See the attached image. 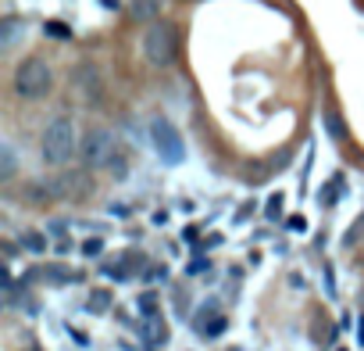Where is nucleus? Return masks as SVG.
<instances>
[{"mask_svg": "<svg viewBox=\"0 0 364 351\" xmlns=\"http://www.w3.org/2000/svg\"><path fill=\"white\" fill-rule=\"evenodd\" d=\"M50 82H54V75H50V65L43 57H26L15 69V93L26 97V100L47 97L50 93Z\"/></svg>", "mask_w": 364, "mask_h": 351, "instance_id": "2", "label": "nucleus"}, {"mask_svg": "<svg viewBox=\"0 0 364 351\" xmlns=\"http://www.w3.org/2000/svg\"><path fill=\"white\" fill-rule=\"evenodd\" d=\"M150 140H154V151L161 154V161H168V165H179L182 158H186V143H182V136H179V129L171 126L168 118H150Z\"/></svg>", "mask_w": 364, "mask_h": 351, "instance_id": "5", "label": "nucleus"}, {"mask_svg": "<svg viewBox=\"0 0 364 351\" xmlns=\"http://www.w3.org/2000/svg\"><path fill=\"white\" fill-rule=\"evenodd\" d=\"M143 54H146L150 65H157V69L171 65V61H175V29L164 26V22H154L143 33Z\"/></svg>", "mask_w": 364, "mask_h": 351, "instance_id": "3", "label": "nucleus"}, {"mask_svg": "<svg viewBox=\"0 0 364 351\" xmlns=\"http://www.w3.org/2000/svg\"><path fill=\"white\" fill-rule=\"evenodd\" d=\"M100 251H104V244H100V240H86V244H82V255H90V258L100 255Z\"/></svg>", "mask_w": 364, "mask_h": 351, "instance_id": "14", "label": "nucleus"}, {"mask_svg": "<svg viewBox=\"0 0 364 351\" xmlns=\"http://www.w3.org/2000/svg\"><path fill=\"white\" fill-rule=\"evenodd\" d=\"M72 79H75L79 97L90 100V105H97V100H100V75H97V69H93V65H79Z\"/></svg>", "mask_w": 364, "mask_h": 351, "instance_id": "6", "label": "nucleus"}, {"mask_svg": "<svg viewBox=\"0 0 364 351\" xmlns=\"http://www.w3.org/2000/svg\"><path fill=\"white\" fill-rule=\"evenodd\" d=\"M15 33H18V26L8 18V22H4V47H11V44H15Z\"/></svg>", "mask_w": 364, "mask_h": 351, "instance_id": "15", "label": "nucleus"}, {"mask_svg": "<svg viewBox=\"0 0 364 351\" xmlns=\"http://www.w3.org/2000/svg\"><path fill=\"white\" fill-rule=\"evenodd\" d=\"M43 33L54 36V39H68V36H72V29L64 26V22H47V26H43Z\"/></svg>", "mask_w": 364, "mask_h": 351, "instance_id": "10", "label": "nucleus"}, {"mask_svg": "<svg viewBox=\"0 0 364 351\" xmlns=\"http://www.w3.org/2000/svg\"><path fill=\"white\" fill-rule=\"evenodd\" d=\"M133 11L140 15V18H150L157 11V0H133Z\"/></svg>", "mask_w": 364, "mask_h": 351, "instance_id": "11", "label": "nucleus"}, {"mask_svg": "<svg viewBox=\"0 0 364 351\" xmlns=\"http://www.w3.org/2000/svg\"><path fill=\"white\" fill-rule=\"evenodd\" d=\"M79 154L86 161V169H107L115 158H118V147H115V133L107 129H90L79 143Z\"/></svg>", "mask_w": 364, "mask_h": 351, "instance_id": "4", "label": "nucleus"}, {"mask_svg": "<svg viewBox=\"0 0 364 351\" xmlns=\"http://www.w3.org/2000/svg\"><path fill=\"white\" fill-rule=\"evenodd\" d=\"M204 330H207V334H222V330H225V316H218V319H211V323H207Z\"/></svg>", "mask_w": 364, "mask_h": 351, "instance_id": "16", "label": "nucleus"}, {"mask_svg": "<svg viewBox=\"0 0 364 351\" xmlns=\"http://www.w3.org/2000/svg\"><path fill=\"white\" fill-rule=\"evenodd\" d=\"M0 161H4V169H0V176H4V179H11V176H15V154H11V147H8V143L0 147Z\"/></svg>", "mask_w": 364, "mask_h": 351, "instance_id": "8", "label": "nucleus"}, {"mask_svg": "<svg viewBox=\"0 0 364 351\" xmlns=\"http://www.w3.org/2000/svg\"><path fill=\"white\" fill-rule=\"evenodd\" d=\"M143 341L146 344H164V323H161V316H143Z\"/></svg>", "mask_w": 364, "mask_h": 351, "instance_id": "7", "label": "nucleus"}, {"mask_svg": "<svg viewBox=\"0 0 364 351\" xmlns=\"http://www.w3.org/2000/svg\"><path fill=\"white\" fill-rule=\"evenodd\" d=\"M86 305H90L93 312H104V308L111 305V294H107V291H93V294H90V301H86Z\"/></svg>", "mask_w": 364, "mask_h": 351, "instance_id": "9", "label": "nucleus"}, {"mask_svg": "<svg viewBox=\"0 0 364 351\" xmlns=\"http://www.w3.org/2000/svg\"><path fill=\"white\" fill-rule=\"evenodd\" d=\"M107 169H111V176H115V179H125V176H128V172H125V158H122V154H118L111 165H107Z\"/></svg>", "mask_w": 364, "mask_h": 351, "instance_id": "13", "label": "nucleus"}, {"mask_svg": "<svg viewBox=\"0 0 364 351\" xmlns=\"http://www.w3.org/2000/svg\"><path fill=\"white\" fill-rule=\"evenodd\" d=\"M100 4H104L107 11H118V0H100Z\"/></svg>", "mask_w": 364, "mask_h": 351, "instance_id": "17", "label": "nucleus"}, {"mask_svg": "<svg viewBox=\"0 0 364 351\" xmlns=\"http://www.w3.org/2000/svg\"><path fill=\"white\" fill-rule=\"evenodd\" d=\"M21 244H26L32 255H39V251H43V237H39V233H26V237H21Z\"/></svg>", "mask_w": 364, "mask_h": 351, "instance_id": "12", "label": "nucleus"}, {"mask_svg": "<svg viewBox=\"0 0 364 351\" xmlns=\"http://www.w3.org/2000/svg\"><path fill=\"white\" fill-rule=\"evenodd\" d=\"M75 151H79V140H75L72 118H64V115L50 118L47 129H43V136H39V154H43V161L57 169V165H68V161L75 158Z\"/></svg>", "mask_w": 364, "mask_h": 351, "instance_id": "1", "label": "nucleus"}]
</instances>
